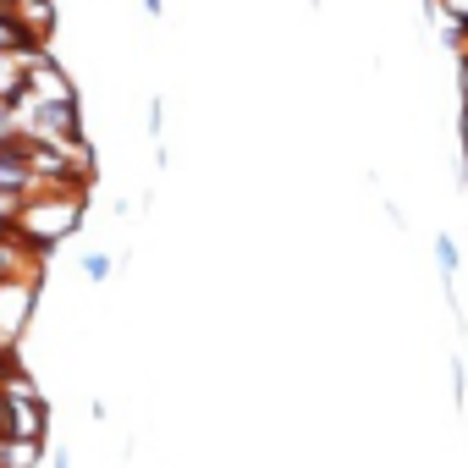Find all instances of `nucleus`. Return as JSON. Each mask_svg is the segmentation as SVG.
Instances as JSON below:
<instances>
[{"label": "nucleus", "instance_id": "f257e3e1", "mask_svg": "<svg viewBox=\"0 0 468 468\" xmlns=\"http://www.w3.org/2000/svg\"><path fill=\"white\" fill-rule=\"evenodd\" d=\"M435 260H441V276H452L457 271V243L452 238H435Z\"/></svg>", "mask_w": 468, "mask_h": 468}, {"label": "nucleus", "instance_id": "f03ea898", "mask_svg": "<svg viewBox=\"0 0 468 468\" xmlns=\"http://www.w3.org/2000/svg\"><path fill=\"white\" fill-rule=\"evenodd\" d=\"M83 276H89V282H105V276H111V260H105V254H89V260H83Z\"/></svg>", "mask_w": 468, "mask_h": 468}, {"label": "nucleus", "instance_id": "7ed1b4c3", "mask_svg": "<svg viewBox=\"0 0 468 468\" xmlns=\"http://www.w3.org/2000/svg\"><path fill=\"white\" fill-rule=\"evenodd\" d=\"M144 12H149V17H160V12H165V0H144Z\"/></svg>", "mask_w": 468, "mask_h": 468}]
</instances>
